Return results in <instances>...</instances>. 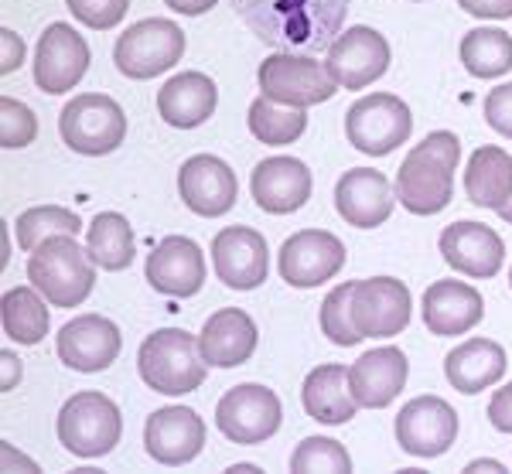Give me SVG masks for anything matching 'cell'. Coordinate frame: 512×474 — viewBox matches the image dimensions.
Instances as JSON below:
<instances>
[{
	"mask_svg": "<svg viewBox=\"0 0 512 474\" xmlns=\"http://www.w3.org/2000/svg\"><path fill=\"white\" fill-rule=\"evenodd\" d=\"M239 21L277 52L318 55L335 45L352 0H229Z\"/></svg>",
	"mask_w": 512,
	"mask_h": 474,
	"instance_id": "6da1fadb",
	"label": "cell"
},
{
	"mask_svg": "<svg viewBox=\"0 0 512 474\" xmlns=\"http://www.w3.org/2000/svg\"><path fill=\"white\" fill-rule=\"evenodd\" d=\"M461 144L451 130H434L403 157L396 171V202L414 215H437L454 198Z\"/></svg>",
	"mask_w": 512,
	"mask_h": 474,
	"instance_id": "7a4b0ae2",
	"label": "cell"
},
{
	"mask_svg": "<svg viewBox=\"0 0 512 474\" xmlns=\"http://www.w3.org/2000/svg\"><path fill=\"white\" fill-rule=\"evenodd\" d=\"M137 372L147 389L161 396H185L195 393L209 376V362L202 359L198 338L181 328H161L144 338L137 352Z\"/></svg>",
	"mask_w": 512,
	"mask_h": 474,
	"instance_id": "3957f363",
	"label": "cell"
},
{
	"mask_svg": "<svg viewBox=\"0 0 512 474\" xmlns=\"http://www.w3.org/2000/svg\"><path fill=\"white\" fill-rule=\"evenodd\" d=\"M28 280L52 307H79L96 287V263L76 236L45 239L28 260Z\"/></svg>",
	"mask_w": 512,
	"mask_h": 474,
	"instance_id": "277c9868",
	"label": "cell"
},
{
	"mask_svg": "<svg viewBox=\"0 0 512 474\" xmlns=\"http://www.w3.org/2000/svg\"><path fill=\"white\" fill-rule=\"evenodd\" d=\"M59 133L69 151L86 157L113 154L127 137V116L117 99L103 93L72 96L59 113Z\"/></svg>",
	"mask_w": 512,
	"mask_h": 474,
	"instance_id": "5b68a950",
	"label": "cell"
},
{
	"mask_svg": "<svg viewBox=\"0 0 512 474\" xmlns=\"http://www.w3.org/2000/svg\"><path fill=\"white\" fill-rule=\"evenodd\" d=\"M414 133V113L403 99L390 93H369L355 99L345 113V137L359 154L386 157Z\"/></svg>",
	"mask_w": 512,
	"mask_h": 474,
	"instance_id": "8992f818",
	"label": "cell"
},
{
	"mask_svg": "<svg viewBox=\"0 0 512 474\" xmlns=\"http://www.w3.org/2000/svg\"><path fill=\"white\" fill-rule=\"evenodd\" d=\"M120 406L103 393H76L59 410V440L76 457H103L120 444Z\"/></svg>",
	"mask_w": 512,
	"mask_h": 474,
	"instance_id": "52a82bcc",
	"label": "cell"
},
{
	"mask_svg": "<svg viewBox=\"0 0 512 474\" xmlns=\"http://www.w3.org/2000/svg\"><path fill=\"white\" fill-rule=\"evenodd\" d=\"M185 55V31L168 18H147L130 24L117 38L113 62L127 79H154L175 69Z\"/></svg>",
	"mask_w": 512,
	"mask_h": 474,
	"instance_id": "ba28073f",
	"label": "cell"
},
{
	"mask_svg": "<svg viewBox=\"0 0 512 474\" xmlns=\"http://www.w3.org/2000/svg\"><path fill=\"white\" fill-rule=\"evenodd\" d=\"M256 82H260V93L267 99L284 106H301V110H308L315 103H328L338 93V82L328 76L325 65L294 52H277L263 58Z\"/></svg>",
	"mask_w": 512,
	"mask_h": 474,
	"instance_id": "9c48e42d",
	"label": "cell"
},
{
	"mask_svg": "<svg viewBox=\"0 0 512 474\" xmlns=\"http://www.w3.org/2000/svg\"><path fill=\"white\" fill-rule=\"evenodd\" d=\"M280 420H284V406H280L274 389L260 386V382L233 386L216 406L222 437L243 447H256L270 440L280 430Z\"/></svg>",
	"mask_w": 512,
	"mask_h": 474,
	"instance_id": "30bf717a",
	"label": "cell"
},
{
	"mask_svg": "<svg viewBox=\"0 0 512 474\" xmlns=\"http://www.w3.org/2000/svg\"><path fill=\"white\" fill-rule=\"evenodd\" d=\"M89 45L76 28L65 21H55L45 28L35 48V82L41 93L62 96L76 89L89 72Z\"/></svg>",
	"mask_w": 512,
	"mask_h": 474,
	"instance_id": "8fae6325",
	"label": "cell"
},
{
	"mask_svg": "<svg viewBox=\"0 0 512 474\" xmlns=\"http://www.w3.org/2000/svg\"><path fill=\"white\" fill-rule=\"evenodd\" d=\"M325 69L342 89H366L369 82L383 79L390 69V41L376 28H349L328 48Z\"/></svg>",
	"mask_w": 512,
	"mask_h": 474,
	"instance_id": "7c38bea8",
	"label": "cell"
},
{
	"mask_svg": "<svg viewBox=\"0 0 512 474\" xmlns=\"http://www.w3.org/2000/svg\"><path fill=\"white\" fill-rule=\"evenodd\" d=\"M410 290L403 280L369 277L352 290V321L362 338H393L410 324Z\"/></svg>",
	"mask_w": 512,
	"mask_h": 474,
	"instance_id": "4fadbf2b",
	"label": "cell"
},
{
	"mask_svg": "<svg viewBox=\"0 0 512 474\" xmlns=\"http://www.w3.org/2000/svg\"><path fill=\"white\" fill-rule=\"evenodd\" d=\"M458 437V413L441 396H417L396 413V444L410 457H441Z\"/></svg>",
	"mask_w": 512,
	"mask_h": 474,
	"instance_id": "5bb4252c",
	"label": "cell"
},
{
	"mask_svg": "<svg viewBox=\"0 0 512 474\" xmlns=\"http://www.w3.org/2000/svg\"><path fill=\"white\" fill-rule=\"evenodd\" d=\"M345 246L325 229H301L280 246V277L297 290L318 287L342 273Z\"/></svg>",
	"mask_w": 512,
	"mask_h": 474,
	"instance_id": "9a60e30c",
	"label": "cell"
},
{
	"mask_svg": "<svg viewBox=\"0 0 512 474\" xmlns=\"http://www.w3.org/2000/svg\"><path fill=\"white\" fill-rule=\"evenodd\" d=\"M205 447V420L192 406H161L147 417L144 451L164 468L192 464Z\"/></svg>",
	"mask_w": 512,
	"mask_h": 474,
	"instance_id": "2e32d148",
	"label": "cell"
},
{
	"mask_svg": "<svg viewBox=\"0 0 512 474\" xmlns=\"http://www.w3.org/2000/svg\"><path fill=\"white\" fill-rule=\"evenodd\" d=\"M178 195L195 215L202 219H219L236 205L239 185L236 174L222 157L212 154H195L181 164L178 171Z\"/></svg>",
	"mask_w": 512,
	"mask_h": 474,
	"instance_id": "e0dca14e",
	"label": "cell"
},
{
	"mask_svg": "<svg viewBox=\"0 0 512 474\" xmlns=\"http://www.w3.org/2000/svg\"><path fill=\"white\" fill-rule=\"evenodd\" d=\"M144 277L164 297H195L205 284V253L195 239L168 236L151 249Z\"/></svg>",
	"mask_w": 512,
	"mask_h": 474,
	"instance_id": "ac0fdd59",
	"label": "cell"
},
{
	"mask_svg": "<svg viewBox=\"0 0 512 474\" xmlns=\"http://www.w3.org/2000/svg\"><path fill=\"white\" fill-rule=\"evenodd\" d=\"M212 263L216 277L233 290H256L270 273L267 239L256 229L229 226L212 239Z\"/></svg>",
	"mask_w": 512,
	"mask_h": 474,
	"instance_id": "d6986e66",
	"label": "cell"
},
{
	"mask_svg": "<svg viewBox=\"0 0 512 474\" xmlns=\"http://www.w3.org/2000/svg\"><path fill=\"white\" fill-rule=\"evenodd\" d=\"M123 335L103 314H79L59 331V359L76 372H103L120 359Z\"/></svg>",
	"mask_w": 512,
	"mask_h": 474,
	"instance_id": "ffe728a7",
	"label": "cell"
},
{
	"mask_svg": "<svg viewBox=\"0 0 512 474\" xmlns=\"http://www.w3.org/2000/svg\"><path fill=\"white\" fill-rule=\"evenodd\" d=\"M441 246V256L451 270L465 273V277L475 280H489L502 270V260H506V246H502L499 232L482 226V222H454L441 232L437 239Z\"/></svg>",
	"mask_w": 512,
	"mask_h": 474,
	"instance_id": "44dd1931",
	"label": "cell"
},
{
	"mask_svg": "<svg viewBox=\"0 0 512 474\" xmlns=\"http://www.w3.org/2000/svg\"><path fill=\"white\" fill-rule=\"evenodd\" d=\"M315 188V178L297 157H267L253 168V202L270 215H291L304 209Z\"/></svg>",
	"mask_w": 512,
	"mask_h": 474,
	"instance_id": "7402d4cb",
	"label": "cell"
},
{
	"mask_svg": "<svg viewBox=\"0 0 512 474\" xmlns=\"http://www.w3.org/2000/svg\"><path fill=\"white\" fill-rule=\"evenodd\" d=\"M393 185L383 171L352 168L335 185V209L355 229H376L393 215Z\"/></svg>",
	"mask_w": 512,
	"mask_h": 474,
	"instance_id": "603a6c76",
	"label": "cell"
},
{
	"mask_svg": "<svg viewBox=\"0 0 512 474\" xmlns=\"http://www.w3.org/2000/svg\"><path fill=\"white\" fill-rule=\"evenodd\" d=\"M407 376H410L407 355L393 345L373 348V352H366L362 359H355L349 365L352 393L359 399V406H366V410H383V406H390L393 399L403 393V386H407Z\"/></svg>",
	"mask_w": 512,
	"mask_h": 474,
	"instance_id": "cb8c5ba5",
	"label": "cell"
},
{
	"mask_svg": "<svg viewBox=\"0 0 512 474\" xmlns=\"http://www.w3.org/2000/svg\"><path fill=\"white\" fill-rule=\"evenodd\" d=\"M485 314V301L461 280H437L424 290V328L431 335H468Z\"/></svg>",
	"mask_w": 512,
	"mask_h": 474,
	"instance_id": "d4e9b609",
	"label": "cell"
},
{
	"mask_svg": "<svg viewBox=\"0 0 512 474\" xmlns=\"http://www.w3.org/2000/svg\"><path fill=\"white\" fill-rule=\"evenodd\" d=\"M256 324L246 311L239 307H222L205 321L202 335H198V348H202V359L216 369H236V365L250 362L256 352Z\"/></svg>",
	"mask_w": 512,
	"mask_h": 474,
	"instance_id": "484cf974",
	"label": "cell"
},
{
	"mask_svg": "<svg viewBox=\"0 0 512 474\" xmlns=\"http://www.w3.org/2000/svg\"><path fill=\"white\" fill-rule=\"evenodd\" d=\"M219 89L205 72H178L158 89V113L168 127L195 130L216 113Z\"/></svg>",
	"mask_w": 512,
	"mask_h": 474,
	"instance_id": "4316f807",
	"label": "cell"
},
{
	"mask_svg": "<svg viewBox=\"0 0 512 474\" xmlns=\"http://www.w3.org/2000/svg\"><path fill=\"white\" fill-rule=\"evenodd\" d=\"M506 365V348L499 342H492V338H468L465 345H458L444 359V376H448L451 389L475 396L506 376Z\"/></svg>",
	"mask_w": 512,
	"mask_h": 474,
	"instance_id": "83f0119b",
	"label": "cell"
},
{
	"mask_svg": "<svg viewBox=\"0 0 512 474\" xmlns=\"http://www.w3.org/2000/svg\"><path fill=\"white\" fill-rule=\"evenodd\" d=\"M304 410L308 417H315L318 423H328V427H342L355 417L359 410V399L352 393L349 382V369L345 365H318L315 372H308L301 389Z\"/></svg>",
	"mask_w": 512,
	"mask_h": 474,
	"instance_id": "f1b7e54d",
	"label": "cell"
},
{
	"mask_svg": "<svg viewBox=\"0 0 512 474\" xmlns=\"http://www.w3.org/2000/svg\"><path fill=\"white\" fill-rule=\"evenodd\" d=\"M468 202L499 212L512 198V157L502 147H478L465 171Z\"/></svg>",
	"mask_w": 512,
	"mask_h": 474,
	"instance_id": "f546056e",
	"label": "cell"
},
{
	"mask_svg": "<svg viewBox=\"0 0 512 474\" xmlns=\"http://www.w3.org/2000/svg\"><path fill=\"white\" fill-rule=\"evenodd\" d=\"M0 321H4V335L14 338L18 345H38L48 335V307L45 294L31 287H14L0 301Z\"/></svg>",
	"mask_w": 512,
	"mask_h": 474,
	"instance_id": "4dcf8cb0",
	"label": "cell"
},
{
	"mask_svg": "<svg viewBox=\"0 0 512 474\" xmlns=\"http://www.w3.org/2000/svg\"><path fill=\"white\" fill-rule=\"evenodd\" d=\"M86 249L99 270H127L134 263V229L120 212H99L89 226Z\"/></svg>",
	"mask_w": 512,
	"mask_h": 474,
	"instance_id": "1f68e13d",
	"label": "cell"
},
{
	"mask_svg": "<svg viewBox=\"0 0 512 474\" xmlns=\"http://www.w3.org/2000/svg\"><path fill=\"white\" fill-rule=\"evenodd\" d=\"M246 123H250V133L260 140V144L284 147V144H294V140L308 130V113H304L301 106L274 103V99H267L260 93L250 103Z\"/></svg>",
	"mask_w": 512,
	"mask_h": 474,
	"instance_id": "d6a6232c",
	"label": "cell"
},
{
	"mask_svg": "<svg viewBox=\"0 0 512 474\" xmlns=\"http://www.w3.org/2000/svg\"><path fill=\"white\" fill-rule=\"evenodd\" d=\"M461 62L475 79H499L512 69V35L499 28H475L461 38Z\"/></svg>",
	"mask_w": 512,
	"mask_h": 474,
	"instance_id": "836d02e7",
	"label": "cell"
},
{
	"mask_svg": "<svg viewBox=\"0 0 512 474\" xmlns=\"http://www.w3.org/2000/svg\"><path fill=\"white\" fill-rule=\"evenodd\" d=\"M14 229H18V246L24 253H35L52 236H79L82 222L76 212L62 209V205H38V209L24 212Z\"/></svg>",
	"mask_w": 512,
	"mask_h": 474,
	"instance_id": "e575fe53",
	"label": "cell"
},
{
	"mask_svg": "<svg viewBox=\"0 0 512 474\" xmlns=\"http://www.w3.org/2000/svg\"><path fill=\"white\" fill-rule=\"evenodd\" d=\"M291 471L294 474H349L352 471V457L338 440L332 437H308L301 440V447L291 457Z\"/></svg>",
	"mask_w": 512,
	"mask_h": 474,
	"instance_id": "d590c367",
	"label": "cell"
},
{
	"mask_svg": "<svg viewBox=\"0 0 512 474\" xmlns=\"http://www.w3.org/2000/svg\"><path fill=\"white\" fill-rule=\"evenodd\" d=\"M352 290L355 284H338L332 294L321 301V331L332 345L352 348L362 342L359 328L352 321Z\"/></svg>",
	"mask_w": 512,
	"mask_h": 474,
	"instance_id": "8d00e7d4",
	"label": "cell"
},
{
	"mask_svg": "<svg viewBox=\"0 0 512 474\" xmlns=\"http://www.w3.org/2000/svg\"><path fill=\"white\" fill-rule=\"evenodd\" d=\"M35 137H38L35 113L11 96L0 99V144H4L7 151H18V147H28Z\"/></svg>",
	"mask_w": 512,
	"mask_h": 474,
	"instance_id": "74e56055",
	"label": "cell"
},
{
	"mask_svg": "<svg viewBox=\"0 0 512 474\" xmlns=\"http://www.w3.org/2000/svg\"><path fill=\"white\" fill-rule=\"evenodd\" d=\"M65 4H69L72 18L96 31L117 28L123 21V14L130 11V0H65Z\"/></svg>",
	"mask_w": 512,
	"mask_h": 474,
	"instance_id": "f35d334b",
	"label": "cell"
},
{
	"mask_svg": "<svg viewBox=\"0 0 512 474\" xmlns=\"http://www.w3.org/2000/svg\"><path fill=\"white\" fill-rule=\"evenodd\" d=\"M485 120L495 133H502L506 140H512V82L506 86H495L485 96Z\"/></svg>",
	"mask_w": 512,
	"mask_h": 474,
	"instance_id": "ab89813d",
	"label": "cell"
},
{
	"mask_svg": "<svg viewBox=\"0 0 512 474\" xmlns=\"http://www.w3.org/2000/svg\"><path fill=\"white\" fill-rule=\"evenodd\" d=\"M489 420L499 434H509L512 437V382L502 389H495L492 403H489Z\"/></svg>",
	"mask_w": 512,
	"mask_h": 474,
	"instance_id": "60d3db41",
	"label": "cell"
},
{
	"mask_svg": "<svg viewBox=\"0 0 512 474\" xmlns=\"http://www.w3.org/2000/svg\"><path fill=\"white\" fill-rule=\"evenodd\" d=\"M461 11L475 14V18H492V21H506L512 18V0H458Z\"/></svg>",
	"mask_w": 512,
	"mask_h": 474,
	"instance_id": "b9f144b4",
	"label": "cell"
},
{
	"mask_svg": "<svg viewBox=\"0 0 512 474\" xmlns=\"http://www.w3.org/2000/svg\"><path fill=\"white\" fill-rule=\"evenodd\" d=\"M0 45H4V55H0V72H4V76H11V72H18L21 62H24V41L14 35L11 28H4V31H0Z\"/></svg>",
	"mask_w": 512,
	"mask_h": 474,
	"instance_id": "7bdbcfd3",
	"label": "cell"
},
{
	"mask_svg": "<svg viewBox=\"0 0 512 474\" xmlns=\"http://www.w3.org/2000/svg\"><path fill=\"white\" fill-rule=\"evenodd\" d=\"M164 4H168L171 11H178V14H188V18H198V14L212 11V7H216L219 0H164Z\"/></svg>",
	"mask_w": 512,
	"mask_h": 474,
	"instance_id": "ee69618b",
	"label": "cell"
},
{
	"mask_svg": "<svg viewBox=\"0 0 512 474\" xmlns=\"http://www.w3.org/2000/svg\"><path fill=\"white\" fill-rule=\"evenodd\" d=\"M0 362H4V389H11L14 382L21 379V359H18V355H11V352H4V355H0Z\"/></svg>",
	"mask_w": 512,
	"mask_h": 474,
	"instance_id": "f6af8a7d",
	"label": "cell"
},
{
	"mask_svg": "<svg viewBox=\"0 0 512 474\" xmlns=\"http://www.w3.org/2000/svg\"><path fill=\"white\" fill-rule=\"evenodd\" d=\"M465 471H472V474H478V471H506V468H502V464L499 461H472V464H468V468Z\"/></svg>",
	"mask_w": 512,
	"mask_h": 474,
	"instance_id": "bcb514c9",
	"label": "cell"
},
{
	"mask_svg": "<svg viewBox=\"0 0 512 474\" xmlns=\"http://www.w3.org/2000/svg\"><path fill=\"white\" fill-rule=\"evenodd\" d=\"M499 215H502V222H506V226H512V198H509L506 205H502V209H499Z\"/></svg>",
	"mask_w": 512,
	"mask_h": 474,
	"instance_id": "7dc6e473",
	"label": "cell"
},
{
	"mask_svg": "<svg viewBox=\"0 0 512 474\" xmlns=\"http://www.w3.org/2000/svg\"><path fill=\"white\" fill-rule=\"evenodd\" d=\"M229 471H236V474H250V471H260V468H253V464H233Z\"/></svg>",
	"mask_w": 512,
	"mask_h": 474,
	"instance_id": "c3c4849f",
	"label": "cell"
},
{
	"mask_svg": "<svg viewBox=\"0 0 512 474\" xmlns=\"http://www.w3.org/2000/svg\"><path fill=\"white\" fill-rule=\"evenodd\" d=\"M509 287H512V270H509Z\"/></svg>",
	"mask_w": 512,
	"mask_h": 474,
	"instance_id": "681fc988",
	"label": "cell"
}]
</instances>
